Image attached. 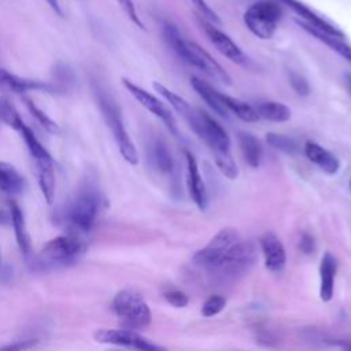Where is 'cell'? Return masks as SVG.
Wrapping results in <instances>:
<instances>
[{"label":"cell","instance_id":"obj_5","mask_svg":"<svg viewBox=\"0 0 351 351\" xmlns=\"http://www.w3.org/2000/svg\"><path fill=\"white\" fill-rule=\"evenodd\" d=\"M111 308L119 318L122 326L128 329H143L152 321L149 306L134 289L119 291L112 299Z\"/></svg>","mask_w":351,"mask_h":351},{"label":"cell","instance_id":"obj_40","mask_svg":"<svg viewBox=\"0 0 351 351\" xmlns=\"http://www.w3.org/2000/svg\"><path fill=\"white\" fill-rule=\"evenodd\" d=\"M7 221V215L0 210V222L3 223V222H5Z\"/></svg>","mask_w":351,"mask_h":351},{"label":"cell","instance_id":"obj_35","mask_svg":"<svg viewBox=\"0 0 351 351\" xmlns=\"http://www.w3.org/2000/svg\"><path fill=\"white\" fill-rule=\"evenodd\" d=\"M118 4L121 5L122 11L126 14V16L141 30H145V26L143 23V21L140 19L138 14H137V10H136V5L133 3V0H117Z\"/></svg>","mask_w":351,"mask_h":351},{"label":"cell","instance_id":"obj_42","mask_svg":"<svg viewBox=\"0 0 351 351\" xmlns=\"http://www.w3.org/2000/svg\"><path fill=\"white\" fill-rule=\"evenodd\" d=\"M350 189H351V178H350Z\"/></svg>","mask_w":351,"mask_h":351},{"label":"cell","instance_id":"obj_25","mask_svg":"<svg viewBox=\"0 0 351 351\" xmlns=\"http://www.w3.org/2000/svg\"><path fill=\"white\" fill-rule=\"evenodd\" d=\"M148 155L151 158V163L152 166L162 174H169L173 171V158L170 155V151L167 148V145L159 140L155 138L151 141L149 144V149H148Z\"/></svg>","mask_w":351,"mask_h":351},{"label":"cell","instance_id":"obj_31","mask_svg":"<svg viewBox=\"0 0 351 351\" xmlns=\"http://www.w3.org/2000/svg\"><path fill=\"white\" fill-rule=\"evenodd\" d=\"M266 141L270 147H273L277 151H281L288 155H293L298 152V144L293 138L285 136V134H278V133H267L266 134Z\"/></svg>","mask_w":351,"mask_h":351},{"label":"cell","instance_id":"obj_1","mask_svg":"<svg viewBox=\"0 0 351 351\" xmlns=\"http://www.w3.org/2000/svg\"><path fill=\"white\" fill-rule=\"evenodd\" d=\"M0 115H1V122L12 128L23 138L25 145L33 160V167H34L38 188L45 202L48 204H52L55 197V184H56L52 156L49 155L47 148L40 143L34 132L22 121V117L19 115L14 104L7 97L0 99Z\"/></svg>","mask_w":351,"mask_h":351},{"label":"cell","instance_id":"obj_37","mask_svg":"<svg viewBox=\"0 0 351 351\" xmlns=\"http://www.w3.org/2000/svg\"><path fill=\"white\" fill-rule=\"evenodd\" d=\"M299 248L304 252V254H311L314 252L315 250V245H314V239L308 234V233H304L299 241Z\"/></svg>","mask_w":351,"mask_h":351},{"label":"cell","instance_id":"obj_21","mask_svg":"<svg viewBox=\"0 0 351 351\" xmlns=\"http://www.w3.org/2000/svg\"><path fill=\"white\" fill-rule=\"evenodd\" d=\"M154 89L163 97L167 100V103H170V106L186 121V123L189 125V128L193 126V123L197 119V111L181 96H178L176 92L170 90L169 88H166L163 84L154 81L152 82Z\"/></svg>","mask_w":351,"mask_h":351},{"label":"cell","instance_id":"obj_26","mask_svg":"<svg viewBox=\"0 0 351 351\" xmlns=\"http://www.w3.org/2000/svg\"><path fill=\"white\" fill-rule=\"evenodd\" d=\"M237 140H239L240 149L243 152V156H244L245 162L251 167L256 169L261 165L262 154H263L261 141L255 136H252V134H250L247 132H239Z\"/></svg>","mask_w":351,"mask_h":351},{"label":"cell","instance_id":"obj_13","mask_svg":"<svg viewBox=\"0 0 351 351\" xmlns=\"http://www.w3.org/2000/svg\"><path fill=\"white\" fill-rule=\"evenodd\" d=\"M199 25L202 26V29L204 30L206 36L208 37V40L211 41V44L217 48V51L223 55L225 58H228L230 62L236 63V64H244L245 63V55L241 51V48L222 30H219L215 23L202 18L199 15L197 18Z\"/></svg>","mask_w":351,"mask_h":351},{"label":"cell","instance_id":"obj_43","mask_svg":"<svg viewBox=\"0 0 351 351\" xmlns=\"http://www.w3.org/2000/svg\"><path fill=\"white\" fill-rule=\"evenodd\" d=\"M0 122H1V115H0Z\"/></svg>","mask_w":351,"mask_h":351},{"label":"cell","instance_id":"obj_16","mask_svg":"<svg viewBox=\"0 0 351 351\" xmlns=\"http://www.w3.org/2000/svg\"><path fill=\"white\" fill-rule=\"evenodd\" d=\"M265 258V266L271 273H281L287 263V252L284 244L273 232H266L259 240Z\"/></svg>","mask_w":351,"mask_h":351},{"label":"cell","instance_id":"obj_34","mask_svg":"<svg viewBox=\"0 0 351 351\" xmlns=\"http://www.w3.org/2000/svg\"><path fill=\"white\" fill-rule=\"evenodd\" d=\"M192 4L196 7V10L199 11V15L215 25L221 23V18L218 16V14L207 4L206 0H191Z\"/></svg>","mask_w":351,"mask_h":351},{"label":"cell","instance_id":"obj_30","mask_svg":"<svg viewBox=\"0 0 351 351\" xmlns=\"http://www.w3.org/2000/svg\"><path fill=\"white\" fill-rule=\"evenodd\" d=\"M21 96H22L23 103H25L26 108L29 110L30 115H32L48 133H58V132H59L58 123H56L49 115H47V114L33 101V99H30L26 93L21 95Z\"/></svg>","mask_w":351,"mask_h":351},{"label":"cell","instance_id":"obj_15","mask_svg":"<svg viewBox=\"0 0 351 351\" xmlns=\"http://www.w3.org/2000/svg\"><path fill=\"white\" fill-rule=\"evenodd\" d=\"M278 1L282 3L284 5L289 7L300 18V21L306 22L307 25H310L326 34H330L333 37L343 38V40L346 38V34L340 27H337L336 25L329 22L326 18H324L322 15L315 12L313 8H310L300 0H278Z\"/></svg>","mask_w":351,"mask_h":351},{"label":"cell","instance_id":"obj_10","mask_svg":"<svg viewBox=\"0 0 351 351\" xmlns=\"http://www.w3.org/2000/svg\"><path fill=\"white\" fill-rule=\"evenodd\" d=\"M27 92L64 93L66 88H63L62 85L51 84V82L19 77V75L0 67V95H4V93L23 95Z\"/></svg>","mask_w":351,"mask_h":351},{"label":"cell","instance_id":"obj_41","mask_svg":"<svg viewBox=\"0 0 351 351\" xmlns=\"http://www.w3.org/2000/svg\"><path fill=\"white\" fill-rule=\"evenodd\" d=\"M0 270H1V255H0Z\"/></svg>","mask_w":351,"mask_h":351},{"label":"cell","instance_id":"obj_3","mask_svg":"<svg viewBox=\"0 0 351 351\" xmlns=\"http://www.w3.org/2000/svg\"><path fill=\"white\" fill-rule=\"evenodd\" d=\"M92 92L95 96V100L97 103L99 111L107 125V128L111 130V134L118 145V149L122 155V158L132 166H136L138 163V154L137 149L125 128L123 117L119 104L114 99V96L108 92L106 86H103L99 81L92 80Z\"/></svg>","mask_w":351,"mask_h":351},{"label":"cell","instance_id":"obj_33","mask_svg":"<svg viewBox=\"0 0 351 351\" xmlns=\"http://www.w3.org/2000/svg\"><path fill=\"white\" fill-rule=\"evenodd\" d=\"M288 80H289V84L293 88V90L299 95V96H308L310 95V84L308 81L299 73L293 71V70H289L288 71Z\"/></svg>","mask_w":351,"mask_h":351},{"label":"cell","instance_id":"obj_22","mask_svg":"<svg viewBox=\"0 0 351 351\" xmlns=\"http://www.w3.org/2000/svg\"><path fill=\"white\" fill-rule=\"evenodd\" d=\"M304 154L308 160L315 163L326 174L332 176L340 170V160L332 152L313 141H307L304 144Z\"/></svg>","mask_w":351,"mask_h":351},{"label":"cell","instance_id":"obj_14","mask_svg":"<svg viewBox=\"0 0 351 351\" xmlns=\"http://www.w3.org/2000/svg\"><path fill=\"white\" fill-rule=\"evenodd\" d=\"M255 245L251 241L239 240L229 248L215 270H222L229 274L243 273L255 262Z\"/></svg>","mask_w":351,"mask_h":351},{"label":"cell","instance_id":"obj_19","mask_svg":"<svg viewBox=\"0 0 351 351\" xmlns=\"http://www.w3.org/2000/svg\"><path fill=\"white\" fill-rule=\"evenodd\" d=\"M336 273V258L330 252H325L319 265V298L322 302H329L333 298Z\"/></svg>","mask_w":351,"mask_h":351},{"label":"cell","instance_id":"obj_8","mask_svg":"<svg viewBox=\"0 0 351 351\" xmlns=\"http://www.w3.org/2000/svg\"><path fill=\"white\" fill-rule=\"evenodd\" d=\"M240 240V236L233 228L221 229L206 247L196 251L192 256V261L196 266L206 267L210 270H215L229 248Z\"/></svg>","mask_w":351,"mask_h":351},{"label":"cell","instance_id":"obj_2","mask_svg":"<svg viewBox=\"0 0 351 351\" xmlns=\"http://www.w3.org/2000/svg\"><path fill=\"white\" fill-rule=\"evenodd\" d=\"M104 207L106 199L97 181L92 176H86L74 197L63 208L60 221L69 233L84 237L93 229Z\"/></svg>","mask_w":351,"mask_h":351},{"label":"cell","instance_id":"obj_39","mask_svg":"<svg viewBox=\"0 0 351 351\" xmlns=\"http://www.w3.org/2000/svg\"><path fill=\"white\" fill-rule=\"evenodd\" d=\"M344 82H346V86H347L348 93L351 95V74H350V73H346V74H344Z\"/></svg>","mask_w":351,"mask_h":351},{"label":"cell","instance_id":"obj_6","mask_svg":"<svg viewBox=\"0 0 351 351\" xmlns=\"http://www.w3.org/2000/svg\"><path fill=\"white\" fill-rule=\"evenodd\" d=\"M86 243L82 236L66 233L51 239L41 250L40 263L48 267H64L75 263L85 252Z\"/></svg>","mask_w":351,"mask_h":351},{"label":"cell","instance_id":"obj_36","mask_svg":"<svg viewBox=\"0 0 351 351\" xmlns=\"http://www.w3.org/2000/svg\"><path fill=\"white\" fill-rule=\"evenodd\" d=\"M163 298H165L171 306L178 307V308H182V307H185V306L188 304V296H186L184 292H181V291H176V289L167 291V292L163 293Z\"/></svg>","mask_w":351,"mask_h":351},{"label":"cell","instance_id":"obj_7","mask_svg":"<svg viewBox=\"0 0 351 351\" xmlns=\"http://www.w3.org/2000/svg\"><path fill=\"white\" fill-rule=\"evenodd\" d=\"M282 10L278 3L261 0L252 3L244 12L243 21L247 29L261 40H270L278 26Z\"/></svg>","mask_w":351,"mask_h":351},{"label":"cell","instance_id":"obj_38","mask_svg":"<svg viewBox=\"0 0 351 351\" xmlns=\"http://www.w3.org/2000/svg\"><path fill=\"white\" fill-rule=\"evenodd\" d=\"M45 1L48 3V5L52 8V11H53L56 15L63 16V10H62V7H60V4H59V0H45Z\"/></svg>","mask_w":351,"mask_h":351},{"label":"cell","instance_id":"obj_11","mask_svg":"<svg viewBox=\"0 0 351 351\" xmlns=\"http://www.w3.org/2000/svg\"><path fill=\"white\" fill-rule=\"evenodd\" d=\"M122 85L125 86V89L145 108L148 110L151 114H154L155 117L160 118L163 121V123L167 126V129L177 136L178 129H177V122L176 118L170 110V107L167 104H165L162 100H159L156 96L151 95L149 92H147L145 89H143L141 86L136 85L134 82H132L128 78H122Z\"/></svg>","mask_w":351,"mask_h":351},{"label":"cell","instance_id":"obj_20","mask_svg":"<svg viewBox=\"0 0 351 351\" xmlns=\"http://www.w3.org/2000/svg\"><path fill=\"white\" fill-rule=\"evenodd\" d=\"M191 85L193 88V90L204 100V103L221 118H228L229 117V110L226 108V106L222 101L221 97V92L215 90L208 82H206L204 80L199 78V77H192L191 78Z\"/></svg>","mask_w":351,"mask_h":351},{"label":"cell","instance_id":"obj_32","mask_svg":"<svg viewBox=\"0 0 351 351\" xmlns=\"http://www.w3.org/2000/svg\"><path fill=\"white\" fill-rule=\"evenodd\" d=\"M226 306V299L221 295H211L202 306V315L206 318L214 317L217 314H219Z\"/></svg>","mask_w":351,"mask_h":351},{"label":"cell","instance_id":"obj_24","mask_svg":"<svg viewBox=\"0 0 351 351\" xmlns=\"http://www.w3.org/2000/svg\"><path fill=\"white\" fill-rule=\"evenodd\" d=\"M25 178L19 174V171L10 163L0 160V191L16 195L25 189Z\"/></svg>","mask_w":351,"mask_h":351},{"label":"cell","instance_id":"obj_4","mask_svg":"<svg viewBox=\"0 0 351 351\" xmlns=\"http://www.w3.org/2000/svg\"><path fill=\"white\" fill-rule=\"evenodd\" d=\"M211 149L214 160L219 171L229 180L239 176L237 165L230 152V138L225 129L214 121L207 112L197 111V119L191 128Z\"/></svg>","mask_w":351,"mask_h":351},{"label":"cell","instance_id":"obj_18","mask_svg":"<svg viewBox=\"0 0 351 351\" xmlns=\"http://www.w3.org/2000/svg\"><path fill=\"white\" fill-rule=\"evenodd\" d=\"M10 218H11V223L14 228V234H15V240H16L19 252L26 262H30L33 259V248H32L30 234L27 232L23 211L15 202H10Z\"/></svg>","mask_w":351,"mask_h":351},{"label":"cell","instance_id":"obj_29","mask_svg":"<svg viewBox=\"0 0 351 351\" xmlns=\"http://www.w3.org/2000/svg\"><path fill=\"white\" fill-rule=\"evenodd\" d=\"M221 97H222L223 104L229 110V112H233L241 121L252 123V122H256L259 119V115H258L256 110L254 107H251L250 104H247L245 101L234 99V97L223 95V93H221Z\"/></svg>","mask_w":351,"mask_h":351},{"label":"cell","instance_id":"obj_17","mask_svg":"<svg viewBox=\"0 0 351 351\" xmlns=\"http://www.w3.org/2000/svg\"><path fill=\"white\" fill-rule=\"evenodd\" d=\"M185 159H186V174H188L186 182H188L189 195H191L192 200L195 202L196 207L200 211H206V208L208 206V197H207L204 181L199 171L196 158L189 151H185Z\"/></svg>","mask_w":351,"mask_h":351},{"label":"cell","instance_id":"obj_12","mask_svg":"<svg viewBox=\"0 0 351 351\" xmlns=\"http://www.w3.org/2000/svg\"><path fill=\"white\" fill-rule=\"evenodd\" d=\"M185 44H186L185 63L197 67L204 74H207L208 77L214 78L215 81H218L221 84H225V85L232 84V80H230V75L228 74V71L204 48H202L196 43L188 41V40Z\"/></svg>","mask_w":351,"mask_h":351},{"label":"cell","instance_id":"obj_23","mask_svg":"<svg viewBox=\"0 0 351 351\" xmlns=\"http://www.w3.org/2000/svg\"><path fill=\"white\" fill-rule=\"evenodd\" d=\"M296 23L304 30L307 32L308 34H311L313 37H315L318 41H321L322 44H325L326 47H329L332 51L337 52L341 58H344L346 60H348L351 63V47L343 40V38H337V37H333L330 34H326L310 25H307L306 22L298 19Z\"/></svg>","mask_w":351,"mask_h":351},{"label":"cell","instance_id":"obj_9","mask_svg":"<svg viewBox=\"0 0 351 351\" xmlns=\"http://www.w3.org/2000/svg\"><path fill=\"white\" fill-rule=\"evenodd\" d=\"M93 339L97 343L112 344V346L134 348V350H143V351L163 350L160 346L154 344L147 337H144L140 333H137L134 329H128V328H123V329L101 328V329H97L93 333Z\"/></svg>","mask_w":351,"mask_h":351},{"label":"cell","instance_id":"obj_28","mask_svg":"<svg viewBox=\"0 0 351 351\" xmlns=\"http://www.w3.org/2000/svg\"><path fill=\"white\" fill-rule=\"evenodd\" d=\"M162 34L163 38L166 41V44L169 45V48L180 58L185 62V56H186V40L182 38V36L180 34L177 26L169 21L163 22L162 25Z\"/></svg>","mask_w":351,"mask_h":351},{"label":"cell","instance_id":"obj_27","mask_svg":"<svg viewBox=\"0 0 351 351\" xmlns=\"http://www.w3.org/2000/svg\"><path fill=\"white\" fill-rule=\"evenodd\" d=\"M259 118L271 122H287L291 118V110L287 104L278 101H262L256 106Z\"/></svg>","mask_w":351,"mask_h":351}]
</instances>
